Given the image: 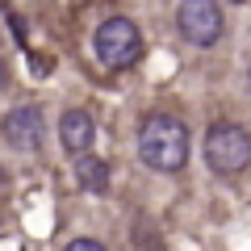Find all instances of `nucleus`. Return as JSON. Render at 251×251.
I'll return each instance as SVG.
<instances>
[{
	"label": "nucleus",
	"instance_id": "nucleus-1",
	"mask_svg": "<svg viewBox=\"0 0 251 251\" xmlns=\"http://www.w3.org/2000/svg\"><path fill=\"white\" fill-rule=\"evenodd\" d=\"M188 147H193L188 126L180 122L176 113H159V109H155V113H147L143 126H138V159L151 172H163V176L180 172L188 163Z\"/></svg>",
	"mask_w": 251,
	"mask_h": 251
},
{
	"label": "nucleus",
	"instance_id": "nucleus-2",
	"mask_svg": "<svg viewBox=\"0 0 251 251\" xmlns=\"http://www.w3.org/2000/svg\"><path fill=\"white\" fill-rule=\"evenodd\" d=\"M205 168L214 176H243L251 168V130L239 122H214L205 130Z\"/></svg>",
	"mask_w": 251,
	"mask_h": 251
},
{
	"label": "nucleus",
	"instance_id": "nucleus-3",
	"mask_svg": "<svg viewBox=\"0 0 251 251\" xmlns=\"http://www.w3.org/2000/svg\"><path fill=\"white\" fill-rule=\"evenodd\" d=\"M92 50H97L100 67L126 72V67H134V63L143 59V29L130 17H109V21H100L97 34H92Z\"/></svg>",
	"mask_w": 251,
	"mask_h": 251
},
{
	"label": "nucleus",
	"instance_id": "nucleus-4",
	"mask_svg": "<svg viewBox=\"0 0 251 251\" xmlns=\"http://www.w3.org/2000/svg\"><path fill=\"white\" fill-rule=\"evenodd\" d=\"M176 29H180V38H184L188 46H197V50L218 46V38H222V29H226L218 0H180Z\"/></svg>",
	"mask_w": 251,
	"mask_h": 251
},
{
	"label": "nucleus",
	"instance_id": "nucleus-5",
	"mask_svg": "<svg viewBox=\"0 0 251 251\" xmlns=\"http://www.w3.org/2000/svg\"><path fill=\"white\" fill-rule=\"evenodd\" d=\"M42 109L38 105H17L4 113V122H0V138H4V147H13V151H34L38 143H42Z\"/></svg>",
	"mask_w": 251,
	"mask_h": 251
},
{
	"label": "nucleus",
	"instance_id": "nucleus-6",
	"mask_svg": "<svg viewBox=\"0 0 251 251\" xmlns=\"http://www.w3.org/2000/svg\"><path fill=\"white\" fill-rule=\"evenodd\" d=\"M59 143H63V151L72 155H84V151H92V143H97V126H92V117L84 113V109H63V117H59Z\"/></svg>",
	"mask_w": 251,
	"mask_h": 251
},
{
	"label": "nucleus",
	"instance_id": "nucleus-7",
	"mask_svg": "<svg viewBox=\"0 0 251 251\" xmlns=\"http://www.w3.org/2000/svg\"><path fill=\"white\" fill-rule=\"evenodd\" d=\"M72 176H75V184L84 188V193H109V163L105 159H97V155H75V163H72Z\"/></svg>",
	"mask_w": 251,
	"mask_h": 251
},
{
	"label": "nucleus",
	"instance_id": "nucleus-8",
	"mask_svg": "<svg viewBox=\"0 0 251 251\" xmlns=\"http://www.w3.org/2000/svg\"><path fill=\"white\" fill-rule=\"evenodd\" d=\"M63 251H105V243H97V239H72Z\"/></svg>",
	"mask_w": 251,
	"mask_h": 251
},
{
	"label": "nucleus",
	"instance_id": "nucleus-9",
	"mask_svg": "<svg viewBox=\"0 0 251 251\" xmlns=\"http://www.w3.org/2000/svg\"><path fill=\"white\" fill-rule=\"evenodd\" d=\"M4 75H9V72H4V59H0V88H4Z\"/></svg>",
	"mask_w": 251,
	"mask_h": 251
},
{
	"label": "nucleus",
	"instance_id": "nucleus-10",
	"mask_svg": "<svg viewBox=\"0 0 251 251\" xmlns=\"http://www.w3.org/2000/svg\"><path fill=\"white\" fill-rule=\"evenodd\" d=\"M0 188H4V163H0Z\"/></svg>",
	"mask_w": 251,
	"mask_h": 251
},
{
	"label": "nucleus",
	"instance_id": "nucleus-11",
	"mask_svg": "<svg viewBox=\"0 0 251 251\" xmlns=\"http://www.w3.org/2000/svg\"><path fill=\"white\" fill-rule=\"evenodd\" d=\"M247 88H251V72H247Z\"/></svg>",
	"mask_w": 251,
	"mask_h": 251
}]
</instances>
